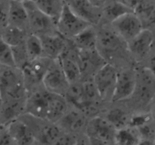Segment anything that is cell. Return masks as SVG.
<instances>
[{"label": "cell", "instance_id": "cell-16", "mask_svg": "<svg viewBox=\"0 0 155 145\" xmlns=\"http://www.w3.org/2000/svg\"><path fill=\"white\" fill-rule=\"evenodd\" d=\"M88 122V118L77 109L67 110L64 116L56 122L62 131L74 134L80 132L85 128Z\"/></svg>", "mask_w": 155, "mask_h": 145}, {"label": "cell", "instance_id": "cell-18", "mask_svg": "<svg viewBox=\"0 0 155 145\" xmlns=\"http://www.w3.org/2000/svg\"><path fill=\"white\" fill-rule=\"evenodd\" d=\"M5 128L18 145H31L34 143L36 138L30 125L20 116L12 121Z\"/></svg>", "mask_w": 155, "mask_h": 145}, {"label": "cell", "instance_id": "cell-14", "mask_svg": "<svg viewBox=\"0 0 155 145\" xmlns=\"http://www.w3.org/2000/svg\"><path fill=\"white\" fill-rule=\"evenodd\" d=\"M48 100V92L43 86L27 92L25 101V113L46 120Z\"/></svg>", "mask_w": 155, "mask_h": 145}, {"label": "cell", "instance_id": "cell-17", "mask_svg": "<svg viewBox=\"0 0 155 145\" xmlns=\"http://www.w3.org/2000/svg\"><path fill=\"white\" fill-rule=\"evenodd\" d=\"M39 38L42 43V57L56 60L63 54L68 39H65L58 33L43 35L39 36Z\"/></svg>", "mask_w": 155, "mask_h": 145}, {"label": "cell", "instance_id": "cell-9", "mask_svg": "<svg viewBox=\"0 0 155 145\" xmlns=\"http://www.w3.org/2000/svg\"><path fill=\"white\" fill-rule=\"evenodd\" d=\"M42 85L48 92L64 96L70 83L62 70L58 60H51L42 79Z\"/></svg>", "mask_w": 155, "mask_h": 145}, {"label": "cell", "instance_id": "cell-8", "mask_svg": "<svg viewBox=\"0 0 155 145\" xmlns=\"http://www.w3.org/2000/svg\"><path fill=\"white\" fill-rule=\"evenodd\" d=\"M51 61V59L41 57L28 61L21 69L27 92L43 86L42 79Z\"/></svg>", "mask_w": 155, "mask_h": 145}, {"label": "cell", "instance_id": "cell-15", "mask_svg": "<svg viewBox=\"0 0 155 145\" xmlns=\"http://www.w3.org/2000/svg\"><path fill=\"white\" fill-rule=\"evenodd\" d=\"M68 6L79 18L90 25L96 26L101 23V8L95 5L89 0H74Z\"/></svg>", "mask_w": 155, "mask_h": 145}, {"label": "cell", "instance_id": "cell-42", "mask_svg": "<svg viewBox=\"0 0 155 145\" xmlns=\"http://www.w3.org/2000/svg\"><path fill=\"white\" fill-rule=\"evenodd\" d=\"M31 145H34V143H33V144H31Z\"/></svg>", "mask_w": 155, "mask_h": 145}, {"label": "cell", "instance_id": "cell-4", "mask_svg": "<svg viewBox=\"0 0 155 145\" xmlns=\"http://www.w3.org/2000/svg\"><path fill=\"white\" fill-rule=\"evenodd\" d=\"M23 3L28 14L29 33L40 36L58 33L55 21L42 13L34 2L27 0Z\"/></svg>", "mask_w": 155, "mask_h": 145}, {"label": "cell", "instance_id": "cell-2", "mask_svg": "<svg viewBox=\"0 0 155 145\" xmlns=\"http://www.w3.org/2000/svg\"><path fill=\"white\" fill-rule=\"evenodd\" d=\"M136 86L133 95L128 100H132L139 107H150L154 98V72L144 66L136 67Z\"/></svg>", "mask_w": 155, "mask_h": 145}, {"label": "cell", "instance_id": "cell-28", "mask_svg": "<svg viewBox=\"0 0 155 145\" xmlns=\"http://www.w3.org/2000/svg\"><path fill=\"white\" fill-rule=\"evenodd\" d=\"M24 45L29 61L42 57V43L39 36L33 33H28Z\"/></svg>", "mask_w": 155, "mask_h": 145}, {"label": "cell", "instance_id": "cell-27", "mask_svg": "<svg viewBox=\"0 0 155 145\" xmlns=\"http://www.w3.org/2000/svg\"><path fill=\"white\" fill-rule=\"evenodd\" d=\"M141 137L136 128L128 126L123 129L118 130L115 137L116 145H138Z\"/></svg>", "mask_w": 155, "mask_h": 145}, {"label": "cell", "instance_id": "cell-31", "mask_svg": "<svg viewBox=\"0 0 155 145\" xmlns=\"http://www.w3.org/2000/svg\"><path fill=\"white\" fill-rule=\"evenodd\" d=\"M10 0H0V32L8 25Z\"/></svg>", "mask_w": 155, "mask_h": 145}, {"label": "cell", "instance_id": "cell-20", "mask_svg": "<svg viewBox=\"0 0 155 145\" xmlns=\"http://www.w3.org/2000/svg\"><path fill=\"white\" fill-rule=\"evenodd\" d=\"M8 25L29 33L28 14L21 2L10 0L8 11Z\"/></svg>", "mask_w": 155, "mask_h": 145}, {"label": "cell", "instance_id": "cell-23", "mask_svg": "<svg viewBox=\"0 0 155 145\" xmlns=\"http://www.w3.org/2000/svg\"><path fill=\"white\" fill-rule=\"evenodd\" d=\"M104 117L118 131L130 126L132 116L129 114L127 110L115 107L107 110Z\"/></svg>", "mask_w": 155, "mask_h": 145}, {"label": "cell", "instance_id": "cell-26", "mask_svg": "<svg viewBox=\"0 0 155 145\" xmlns=\"http://www.w3.org/2000/svg\"><path fill=\"white\" fill-rule=\"evenodd\" d=\"M63 0H37L35 2L36 7L47 16L57 21L64 5Z\"/></svg>", "mask_w": 155, "mask_h": 145}, {"label": "cell", "instance_id": "cell-39", "mask_svg": "<svg viewBox=\"0 0 155 145\" xmlns=\"http://www.w3.org/2000/svg\"><path fill=\"white\" fill-rule=\"evenodd\" d=\"M3 128H4V127H3V125H2V124L0 123V134H1L2 131V129H3Z\"/></svg>", "mask_w": 155, "mask_h": 145}, {"label": "cell", "instance_id": "cell-21", "mask_svg": "<svg viewBox=\"0 0 155 145\" xmlns=\"http://www.w3.org/2000/svg\"><path fill=\"white\" fill-rule=\"evenodd\" d=\"M74 46L80 51L97 48V32L95 26H89L71 39Z\"/></svg>", "mask_w": 155, "mask_h": 145}, {"label": "cell", "instance_id": "cell-36", "mask_svg": "<svg viewBox=\"0 0 155 145\" xmlns=\"http://www.w3.org/2000/svg\"><path fill=\"white\" fill-rule=\"evenodd\" d=\"M89 1L91 2L95 5L98 6V7L102 8L103 5L105 4L107 0H89Z\"/></svg>", "mask_w": 155, "mask_h": 145}, {"label": "cell", "instance_id": "cell-25", "mask_svg": "<svg viewBox=\"0 0 155 145\" xmlns=\"http://www.w3.org/2000/svg\"><path fill=\"white\" fill-rule=\"evenodd\" d=\"M28 33L19 28L8 25L0 32V36L11 47H14L24 43Z\"/></svg>", "mask_w": 155, "mask_h": 145}, {"label": "cell", "instance_id": "cell-33", "mask_svg": "<svg viewBox=\"0 0 155 145\" xmlns=\"http://www.w3.org/2000/svg\"><path fill=\"white\" fill-rule=\"evenodd\" d=\"M0 145H18L16 140L9 134L6 128H3L0 134Z\"/></svg>", "mask_w": 155, "mask_h": 145}, {"label": "cell", "instance_id": "cell-30", "mask_svg": "<svg viewBox=\"0 0 155 145\" xmlns=\"http://www.w3.org/2000/svg\"><path fill=\"white\" fill-rule=\"evenodd\" d=\"M24 43L12 47L15 66L19 69H22L29 61Z\"/></svg>", "mask_w": 155, "mask_h": 145}, {"label": "cell", "instance_id": "cell-6", "mask_svg": "<svg viewBox=\"0 0 155 145\" xmlns=\"http://www.w3.org/2000/svg\"><path fill=\"white\" fill-rule=\"evenodd\" d=\"M117 72V66L111 63H106L92 78L103 102H111Z\"/></svg>", "mask_w": 155, "mask_h": 145}, {"label": "cell", "instance_id": "cell-24", "mask_svg": "<svg viewBox=\"0 0 155 145\" xmlns=\"http://www.w3.org/2000/svg\"><path fill=\"white\" fill-rule=\"evenodd\" d=\"M101 11H102L101 20L104 18L106 21L110 24L117 18L133 11L118 2L117 0H110V1L107 0L101 8Z\"/></svg>", "mask_w": 155, "mask_h": 145}, {"label": "cell", "instance_id": "cell-13", "mask_svg": "<svg viewBox=\"0 0 155 145\" xmlns=\"http://www.w3.org/2000/svg\"><path fill=\"white\" fill-rule=\"evenodd\" d=\"M77 63L81 72L82 80L90 79L107 62L96 49L78 50Z\"/></svg>", "mask_w": 155, "mask_h": 145}, {"label": "cell", "instance_id": "cell-34", "mask_svg": "<svg viewBox=\"0 0 155 145\" xmlns=\"http://www.w3.org/2000/svg\"><path fill=\"white\" fill-rule=\"evenodd\" d=\"M118 2L124 4L130 9H131L133 11H134V9L137 7L138 5L142 1V0H117Z\"/></svg>", "mask_w": 155, "mask_h": 145}, {"label": "cell", "instance_id": "cell-10", "mask_svg": "<svg viewBox=\"0 0 155 145\" xmlns=\"http://www.w3.org/2000/svg\"><path fill=\"white\" fill-rule=\"evenodd\" d=\"M136 82V67L118 69L111 102H122L130 99L134 92Z\"/></svg>", "mask_w": 155, "mask_h": 145}, {"label": "cell", "instance_id": "cell-40", "mask_svg": "<svg viewBox=\"0 0 155 145\" xmlns=\"http://www.w3.org/2000/svg\"><path fill=\"white\" fill-rule=\"evenodd\" d=\"M15 1H18V2H24L27 1V0H15Z\"/></svg>", "mask_w": 155, "mask_h": 145}, {"label": "cell", "instance_id": "cell-11", "mask_svg": "<svg viewBox=\"0 0 155 145\" xmlns=\"http://www.w3.org/2000/svg\"><path fill=\"white\" fill-rule=\"evenodd\" d=\"M112 30L126 42L136 37L142 30L143 25L134 11L128 12L110 23Z\"/></svg>", "mask_w": 155, "mask_h": 145}, {"label": "cell", "instance_id": "cell-19", "mask_svg": "<svg viewBox=\"0 0 155 145\" xmlns=\"http://www.w3.org/2000/svg\"><path fill=\"white\" fill-rule=\"evenodd\" d=\"M68 110V104L64 96L48 92L46 121L56 123Z\"/></svg>", "mask_w": 155, "mask_h": 145}, {"label": "cell", "instance_id": "cell-37", "mask_svg": "<svg viewBox=\"0 0 155 145\" xmlns=\"http://www.w3.org/2000/svg\"><path fill=\"white\" fill-rule=\"evenodd\" d=\"M89 142H90V145H111L109 144V143H104V142L101 141V140H95V139H92V138H89Z\"/></svg>", "mask_w": 155, "mask_h": 145}, {"label": "cell", "instance_id": "cell-41", "mask_svg": "<svg viewBox=\"0 0 155 145\" xmlns=\"http://www.w3.org/2000/svg\"><path fill=\"white\" fill-rule=\"evenodd\" d=\"M30 1H31V2H36V1H37V0H30Z\"/></svg>", "mask_w": 155, "mask_h": 145}, {"label": "cell", "instance_id": "cell-7", "mask_svg": "<svg viewBox=\"0 0 155 145\" xmlns=\"http://www.w3.org/2000/svg\"><path fill=\"white\" fill-rule=\"evenodd\" d=\"M129 54L136 61H145L154 52V32L143 29L136 37L127 42Z\"/></svg>", "mask_w": 155, "mask_h": 145}, {"label": "cell", "instance_id": "cell-29", "mask_svg": "<svg viewBox=\"0 0 155 145\" xmlns=\"http://www.w3.org/2000/svg\"><path fill=\"white\" fill-rule=\"evenodd\" d=\"M0 66L15 67L12 47L0 36Z\"/></svg>", "mask_w": 155, "mask_h": 145}, {"label": "cell", "instance_id": "cell-35", "mask_svg": "<svg viewBox=\"0 0 155 145\" xmlns=\"http://www.w3.org/2000/svg\"><path fill=\"white\" fill-rule=\"evenodd\" d=\"M74 145H90V142L88 137H81L77 139Z\"/></svg>", "mask_w": 155, "mask_h": 145}, {"label": "cell", "instance_id": "cell-1", "mask_svg": "<svg viewBox=\"0 0 155 145\" xmlns=\"http://www.w3.org/2000/svg\"><path fill=\"white\" fill-rule=\"evenodd\" d=\"M27 95L21 69L0 66V102L24 100Z\"/></svg>", "mask_w": 155, "mask_h": 145}, {"label": "cell", "instance_id": "cell-22", "mask_svg": "<svg viewBox=\"0 0 155 145\" xmlns=\"http://www.w3.org/2000/svg\"><path fill=\"white\" fill-rule=\"evenodd\" d=\"M154 0H142L134 9V13L142 22L144 29L153 30L154 25Z\"/></svg>", "mask_w": 155, "mask_h": 145}, {"label": "cell", "instance_id": "cell-12", "mask_svg": "<svg viewBox=\"0 0 155 145\" xmlns=\"http://www.w3.org/2000/svg\"><path fill=\"white\" fill-rule=\"evenodd\" d=\"M86 131L89 138L113 145L115 143L117 130L104 117L95 116L88 121Z\"/></svg>", "mask_w": 155, "mask_h": 145}, {"label": "cell", "instance_id": "cell-5", "mask_svg": "<svg viewBox=\"0 0 155 145\" xmlns=\"http://www.w3.org/2000/svg\"><path fill=\"white\" fill-rule=\"evenodd\" d=\"M89 26L92 25L79 18L67 4H64L56 21L57 32L68 39H72Z\"/></svg>", "mask_w": 155, "mask_h": 145}, {"label": "cell", "instance_id": "cell-32", "mask_svg": "<svg viewBox=\"0 0 155 145\" xmlns=\"http://www.w3.org/2000/svg\"><path fill=\"white\" fill-rule=\"evenodd\" d=\"M77 139L74 134L62 131L51 145H74Z\"/></svg>", "mask_w": 155, "mask_h": 145}, {"label": "cell", "instance_id": "cell-43", "mask_svg": "<svg viewBox=\"0 0 155 145\" xmlns=\"http://www.w3.org/2000/svg\"><path fill=\"white\" fill-rule=\"evenodd\" d=\"M115 145H116V144H115Z\"/></svg>", "mask_w": 155, "mask_h": 145}, {"label": "cell", "instance_id": "cell-38", "mask_svg": "<svg viewBox=\"0 0 155 145\" xmlns=\"http://www.w3.org/2000/svg\"><path fill=\"white\" fill-rule=\"evenodd\" d=\"M63 1L64 2L65 4H67V5H70V4H71V2H74V0H63Z\"/></svg>", "mask_w": 155, "mask_h": 145}, {"label": "cell", "instance_id": "cell-3", "mask_svg": "<svg viewBox=\"0 0 155 145\" xmlns=\"http://www.w3.org/2000/svg\"><path fill=\"white\" fill-rule=\"evenodd\" d=\"M97 32V50L107 63L108 59H113L117 54L127 51V42H124L110 28L102 27Z\"/></svg>", "mask_w": 155, "mask_h": 145}]
</instances>
